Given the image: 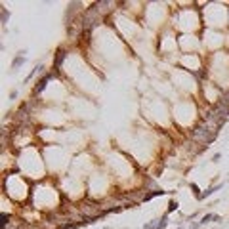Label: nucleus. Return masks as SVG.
I'll return each instance as SVG.
<instances>
[{
  "label": "nucleus",
  "mask_w": 229,
  "mask_h": 229,
  "mask_svg": "<svg viewBox=\"0 0 229 229\" xmlns=\"http://www.w3.org/2000/svg\"><path fill=\"white\" fill-rule=\"evenodd\" d=\"M195 138L197 139H212V132L208 128H199L195 132Z\"/></svg>",
  "instance_id": "obj_1"
},
{
  "label": "nucleus",
  "mask_w": 229,
  "mask_h": 229,
  "mask_svg": "<svg viewBox=\"0 0 229 229\" xmlns=\"http://www.w3.org/2000/svg\"><path fill=\"white\" fill-rule=\"evenodd\" d=\"M174 210H178V202H176V201H170V204H168V210H166V214H172Z\"/></svg>",
  "instance_id": "obj_5"
},
{
  "label": "nucleus",
  "mask_w": 229,
  "mask_h": 229,
  "mask_svg": "<svg viewBox=\"0 0 229 229\" xmlns=\"http://www.w3.org/2000/svg\"><path fill=\"white\" fill-rule=\"evenodd\" d=\"M23 61H25V57H17V59H13V67H19V65H23Z\"/></svg>",
  "instance_id": "obj_6"
},
{
  "label": "nucleus",
  "mask_w": 229,
  "mask_h": 229,
  "mask_svg": "<svg viewBox=\"0 0 229 229\" xmlns=\"http://www.w3.org/2000/svg\"><path fill=\"white\" fill-rule=\"evenodd\" d=\"M212 220H214V222H220V216H218V214H206L204 218H202L201 225H206V223H210Z\"/></svg>",
  "instance_id": "obj_3"
},
{
  "label": "nucleus",
  "mask_w": 229,
  "mask_h": 229,
  "mask_svg": "<svg viewBox=\"0 0 229 229\" xmlns=\"http://www.w3.org/2000/svg\"><path fill=\"white\" fill-rule=\"evenodd\" d=\"M46 82H48V76H46V79H42V80H40V82H38V86H36V90H34V92H36V94H40V92H42V90H44V86H46Z\"/></svg>",
  "instance_id": "obj_4"
},
{
  "label": "nucleus",
  "mask_w": 229,
  "mask_h": 229,
  "mask_svg": "<svg viewBox=\"0 0 229 229\" xmlns=\"http://www.w3.org/2000/svg\"><path fill=\"white\" fill-rule=\"evenodd\" d=\"M222 187H223V185L220 183V185H216V187H210V189H206V191H204V193H202V195L199 197V201H204V199H206V197H210L212 193H214V191H218V189H222Z\"/></svg>",
  "instance_id": "obj_2"
},
{
  "label": "nucleus",
  "mask_w": 229,
  "mask_h": 229,
  "mask_svg": "<svg viewBox=\"0 0 229 229\" xmlns=\"http://www.w3.org/2000/svg\"><path fill=\"white\" fill-rule=\"evenodd\" d=\"M220 159H222V155H220V153H216V155H214V162H218Z\"/></svg>",
  "instance_id": "obj_9"
},
{
  "label": "nucleus",
  "mask_w": 229,
  "mask_h": 229,
  "mask_svg": "<svg viewBox=\"0 0 229 229\" xmlns=\"http://www.w3.org/2000/svg\"><path fill=\"white\" fill-rule=\"evenodd\" d=\"M166 227V216L162 218V220H160V223H159V229H164Z\"/></svg>",
  "instance_id": "obj_8"
},
{
  "label": "nucleus",
  "mask_w": 229,
  "mask_h": 229,
  "mask_svg": "<svg viewBox=\"0 0 229 229\" xmlns=\"http://www.w3.org/2000/svg\"><path fill=\"white\" fill-rule=\"evenodd\" d=\"M143 229H159V223H153V222H151V223H147Z\"/></svg>",
  "instance_id": "obj_7"
}]
</instances>
